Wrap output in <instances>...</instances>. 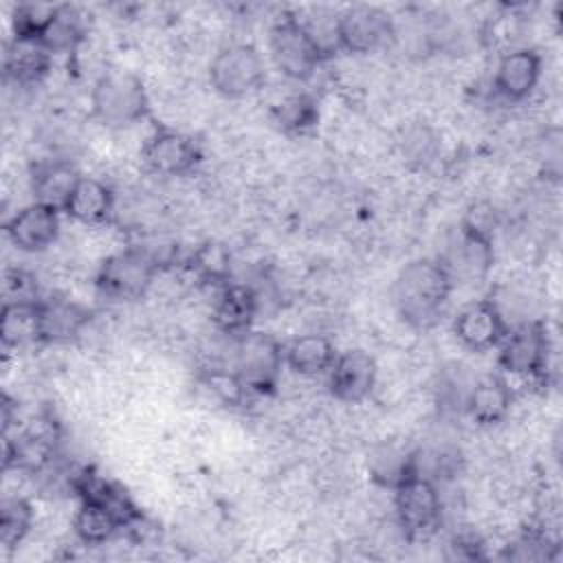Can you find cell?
Instances as JSON below:
<instances>
[{"instance_id":"cell-1","label":"cell","mask_w":563,"mask_h":563,"mask_svg":"<svg viewBox=\"0 0 563 563\" xmlns=\"http://www.w3.org/2000/svg\"><path fill=\"white\" fill-rule=\"evenodd\" d=\"M451 288L453 279L440 260H416L398 273L391 299L405 323L424 330L440 319Z\"/></svg>"},{"instance_id":"cell-2","label":"cell","mask_w":563,"mask_h":563,"mask_svg":"<svg viewBox=\"0 0 563 563\" xmlns=\"http://www.w3.org/2000/svg\"><path fill=\"white\" fill-rule=\"evenodd\" d=\"M92 117L108 128H123L147 114L150 101L143 81L128 70H110L101 75L90 95Z\"/></svg>"},{"instance_id":"cell-3","label":"cell","mask_w":563,"mask_h":563,"mask_svg":"<svg viewBox=\"0 0 563 563\" xmlns=\"http://www.w3.org/2000/svg\"><path fill=\"white\" fill-rule=\"evenodd\" d=\"M284 365V350L275 336L264 332H242L235 347V378L242 387L268 394L277 387Z\"/></svg>"},{"instance_id":"cell-4","label":"cell","mask_w":563,"mask_h":563,"mask_svg":"<svg viewBox=\"0 0 563 563\" xmlns=\"http://www.w3.org/2000/svg\"><path fill=\"white\" fill-rule=\"evenodd\" d=\"M156 268L158 264L150 253L141 249H125L101 264L97 273V288L112 301H134L147 292Z\"/></svg>"},{"instance_id":"cell-5","label":"cell","mask_w":563,"mask_h":563,"mask_svg":"<svg viewBox=\"0 0 563 563\" xmlns=\"http://www.w3.org/2000/svg\"><path fill=\"white\" fill-rule=\"evenodd\" d=\"M209 81L227 99H240L255 92L264 81V62L249 44H233L222 48L211 66Z\"/></svg>"},{"instance_id":"cell-6","label":"cell","mask_w":563,"mask_h":563,"mask_svg":"<svg viewBox=\"0 0 563 563\" xmlns=\"http://www.w3.org/2000/svg\"><path fill=\"white\" fill-rule=\"evenodd\" d=\"M268 48L277 70L297 81L312 77L319 62L323 59L308 33L303 31L299 18L292 15H286L273 24L268 35Z\"/></svg>"},{"instance_id":"cell-7","label":"cell","mask_w":563,"mask_h":563,"mask_svg":"<svg viewBox=\"0 0 563 563\" xmlns=\"http://www.w3.org/2000/svg\"><path fill=\"white\" fill-rule=\"evenodd\" d=\"M396 515L409 539H420L433 532L440 521V495L435 484L413 471L396 488Z\"/></svg>"},{"instance_id":"cell-8","label":"cell","mask_w":563,"mask_h":563,"mask_svg":"<svg viewBox=\"0 0 563 563\" xmlns=\"http://www.w3.org/2000/svg\"><path fill=\"white\" fill-rule=\"evenodd\" d=\"M499 365L517 376L545 378L548 369V334L541 323H523L499 343Z\"/></svg>"},{"instance_id":"cell-9","label":"cell","mask_w":563,"mask_h":563,"mask_svg":"<svg viewBox=\"0 0 563 563\" xmlns=\"http://www.w3.org/2000/svg\"><path fill=\"white\" fill-rule=\"evenodd\" d=\"M391 37V20L376 7H352L339 15V44L350 53H372Z\"/></svg>"},{"instance_id":"cell-10","label":"cell","mask_w":563,"mask_h":563,"mask_svg":"<svg viewBox=\"0 0 563 563\" xmlns=\"http://www.w3.org/2000/svg\"><path fill=\"white\" fill-rule=\"evenodd\" d=\"M453 330L462 345L484 352L501 343L508 334V323L493 301H473L457 312Z\"/></svg>"},{"instance_id":"cell-11","label":"cell","mask_w":563,"mask_h":563,"mask_svg":"<svg viewBox=\"0 0 563 563\" xmlns=\"http://www.w3.org/2000/svg\"><path fill=\"white\" fill-rule=\"evenodd\" d=\"M143 158L145 165L158 176H183L196 167L200 152L189 136L161 130L145 143Z\"/></svg>"},{"instance_id":"cell-12","label":"cell","mask_w":563,"mask_h":563,"mask_svg":"<svg viewBox=\"0 0 563 563\" xmlns=\"http://www.w3.org/2000/svg\"><path fill=\"white\" fill-rule=\"evenodd\" d=\"M330 391L343 402L365 400L376 383V363L363 350H350L334 358L330 367Z\"/></svg>"},{"instance_id":"cell-13","label":"cell","mask_w":563,"mask_h":563,"mask_svg":"<svg viewBox=\"0 0 563 563\" xmlns=\"http://www.w3.org/2000/svg\"><path fill=\"white\" fill-rule=\"evenodd\" d=\"M59 233V211L40 202L22 207L9 222L7 235L22 251H44Z\"/></svg>"},{"instance_id":"cell-14","label":"cell","mask_w":563,"mask_h":563,"mask_svg":"<svg viewBox=\"0 0 563 563\" xmlns=\"http://www.w3.org/2000/svg\"><path fill=\"white\" fill-rule=\"evenodd\" d=\"M541 77V57L532 48H512L501 55L495 70V88L508 101L526 99Z\"/></svg>"},{"instance_id":"cell-15","label":"cell","mask_w":563,"mask_h":563,"mask_svg":"<svg viewBox=\"0 0 563 563\" xmlns=\"http://www.w3.org/2000/svg\"><path fill=\"white\" fill-rule=\"evenodd\" d=\"M510 402H512V391H510L506 378H501L497 374H488V376L479 378L466 391V398H464V407L477 424L501 422L506 418V413L510 411Z\"/></svg>"},{"instance_id":"cell-16","label":"cell","mask_w":563,"mask_h":563,"mask_svg":"<svg viewBox=\"0 0 563 563\" xmlns=\"http://www.w3.org/2000/svg\"><path fill=\"white\" fill-rule=\"evenodd\" d=\"M88 319L90 312L75 301L62 297L40 301V325L44 343H66L75 339Z\"/></svg>"},{"instance_id":"cell-17","label":"cell","mask_w":563,"mask_h":563,"mask_svg":"<svg viewBox=\"0 0 563 563\" xmlns=\"http://www.w3.org/2000/svg\"><path fill=\"white\" fill-rule=\"evenodd\" d=\"M114 211V194L112 189L97 180L81 176L75 191L68 198L64 213L84 224H103L110 220Z\"/></svg>"},{"instance_id":"cell-18","label":"cell","mask_w":563,"mask_h":563,"mask_svg":"<svg viewBox=\"0 0 563 563\" xmlns=\"http://www.w3.org/2000/svg\"><path fill=\"white\" fill-rule=\"evenodd\" d=\"M490 262H493V246H490L488 233L482 227L464 224L460 231L457 246L451 251V260L442 264L453 279L455 271L468 277H479L488 271Z\"/></svg>"},{"instance_id":"cell-19","label":"cell","mask_w":563,"mask_h":563,"mask_svg":"<svg viewBox=\"0 0 563 563\" xmlns=\"http://www.w3.org/2000/svg\"><path fill=\"white\" fill-rule=\"evenodd\" d=\"M257 310V297L255 292L244 286V284H224L216 308H213V319L220 330L229 334H242L249 330L253 317Z\"/></svg>"},{"instance_id":"cell-20","label":"cell","mask_w":563,"mask_h":563,"mask_svg":"<svg viewBox=\"0 0 563 563\" xmlns=\"http://www.w3.org/2000/svg\"><path fill=\"white\" fill-rule=\"evenodd\" d=\"M48 68L51 53L37 40L13 37L4 55V73L9 79H13L20 86H31L42 81Z\"/></svg>"},{"instance_id":"cell-21","label":"cell","mask_w":563,"mask_h":563,"mask_svg":"<svg viewBox=\"0 0 563 563\" xmlns=\"http://www.w3.org/2000/svg\"><path fill=\"white\" fill-rule=\"evenodd\" d=\"M79 174L70 163H44L33 174V196L35 202L64 211L70 194L79 183Z\"/></svg>"},{"instance_id":"cell-22","label":"cell","mask_w":563,"mask_h":563,"mask_svg":"<svg viewBox=\"0 0 563 563\" xmlns=\"http://www.w3.org/2000/svg\"><path fill=\"white\" fill-rule=\"evenodd\" d=\"M336 358V350L330 339L321 334H303L290 341L284 350V361L288 367L301 376H317L330 372Z\"/></svg>"},{"instance_id":"cell-23","label":"cell","mask_w":563,"mask_h":563,"mask_svg":"<svg viewBox=\"0 0 563 563\" xmlns=\"http://www.w3.org/2000/svg\"><path fill=\"white\" fill-rule=\"evenodd\" d=\"M123 526H128L125 517L103 504V501H81L77 515H75V532L77 537L88 545H99L110 541Z\"/></svg>"},{"instance_id":"cell-24","label":"cell","mask_w":563,"mask_h":563,"mask_svg":"<svg viewBox=\"0 0 563 563\" xmlns=\"http://www.w3.org/2000/svg\"><path fill=\"white\" fill-rule=\"evenodd\" d=\"M0 336L4 347H24L42 341L40 303H2Z\"/></svg>"},{"instance_id":"cell-25","label":"cell","mask_w":563,"mask_h":563,"mask_svg":"<svg viewBox=\"0 0 563 563\" xmlns=\"http://www.w3.org/2000/svg\"><path fill=\"white\" fill-rule=\"evenodd\" d=\"M81 20L77 15L75 9L59 4L53 20L48 22V26L44 29V33L40 35V44L51 53H68L73 51L79 40H81Z\"/></svg>"},{"instance_id":"cell-26","label":"cell","mask_w":563,"mask_h":563,"mask_svg":"<svg viewBox=\"0 0 563 563\" xmlns=\"http://www.w3.org/2000/svg\"><path fill=\"white\" fill-rule=\"evenodd\" d=\"M275 123L288 134H303L317 125L319 110L312 97L308 95H290L273 110Z\"/></svg>"},{"instance_id":"cell-27","label":"cell","mask_w":563,"mask_h":563,"mask_svg":"<svg viewBox=\"0 0 563 563\" xmlns=\"http://www.w3.org/2000/svg\"><path fill=\"white\" fill-rule=\"evenodd\" d=\"M31 521H33V510L26 499L22 497L4 499L0 510V543L7 550L22 543V539L31 530Z\"/></svg>"},{"instance_id":"cell-28","label":"cell","mask_w":563,"mask_h":563,"mask_svg":"<svg viewBox=\"0 0 563 563\" xmlns=\"http://www.w3.org/2000/svg\"><path fill=\"white\" fill-rule=\"evenodd\" d=\"M57 4H20L13 13V31L20 40H40L48 22L53 20Z\"/></svg>"},{"instance_id":"cell-29","label":"cell","mask_w":563,"mask_h":563,"mask_svg":"<svg viewBox=\"0 0 563 563\" xmlns=\"http://www.w3.org/2000/svg\"><path fill=\"white\" fill-rule=\"evenodd\" d=\"M4 303H40L37 279L22 268H9L2 282Z\"/></svg>"},{"instance_id":"cell-30","label":"cell","mask_w":563,"mask_h":563,"mask_svg":"<svg viewBox=\"0 0 563 563\" xmlns=\"http://www.w3.org/2000/svg\"><path fill=\"white\" fill-rule=\"evenodd\" d=\"M194 266L200 271V275L209 282H222L227 284V275H229V255L222 251V246L216 244H207L202 246L196 257H194Z\"/></svg>"}]
</instances>
